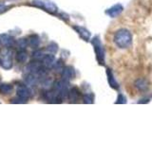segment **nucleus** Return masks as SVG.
I'll return each mask as SVG.
<instances>
[{"label": "nucleus", "mask_w": 152, "mask_h": 142, "mask_svg": "<svg viewBox=\"0 0 152 142\" xmlns=\"http://www.w3.org/2000/svg\"><path fill=\"white\" fill-rule=\"evenodd\" d=\"M133 36L130 30L122 28L117 30L113 35V43L119 49H127L132 46Z\"/></svg>", "instance_id": "nucleus-1"}, {"label": "nucleus", "mask_w": 152, "mask_h": 142, "mask_svg": "<svg viewBox=\"0 0 152 142\" xmlns=\"http://www.w3.org/2000/svg\"><path fill=\"white\" fill-rule=\"evenodd\" d=\"M90 43L93 46L95 58H96L98 64L104 66L106 64V50H104L101 38L99 35H95L92 39H90Z\"/></svg>", "instance_id": "nucleus-2"}, {"label": "nucleus", "mask_w": 152, "mask_h": 142, "mask_svg": "<svg viewBox=\"0 0 152 142\" xmlns=\"http://www.w3.org/2000/svg\"><path fill=\"white\" fill-rule=\"evenodd\" d=\"M25 71L28 74L39 75L41 77H45V75L47 73V68L39 61H34L26 65Z\"/></svg>", "instance_id": "nucleus-3"}, {"label": "nucleus", "mask_w": 152, "mask_h": 142, "mask_svg": "<svg viewBox=\"0 0 152 142\" xmlns=\"http://www.w3.org/2000/svg\"><path fill=\"white\" fill-rule=\"evenodd\" d=\"M31 4L35 7L43 9L50 14H55L58 12V7L51 0H32Z\"/></svg>", "instance_id": "nucleus-4"}, {"label": "nucleus", "mask_w": 152, "mask_h": 142, "mask_svg": "<svg viewBox=\"0 0 152 142\" xmlns=\"http://www.w3.org/2000/svg\"><path fill=\"white\" fill-rule=\"evenodd\" d=\"M124 9H125V8H124V6L121 3H116L113 6L107 9L104 11V14L110 18H117L123 13Z\"/></svg>", "instance_id": "nucleus-5"}, {"label": "nucleus", "mask_w": 152, "mask_h": 142, "mask_svg": "<svg viewBox=\"0 0 152 142\" xmlns=\"http://www.w3.org/2000/svg\"><path fill=\"white\" fill-rule=\"evenodd\" d=\"M106 74H107V80L109 87L112 88L113 90H116V91H119L120 89V84L117 82V80L114 76L113 71L110 67H107L106 68Z\"/></svg>", "instance_id": "nucleus-6"}, {"label": "nucleus", "mask_w": 152, "mask_h": 142, "mask_svg": "<svg viewBox=\"0 0 152 142\" xmlns=\"http://www.w3.org/2000/svg\"><path fill=\"white\" fill-rule=\"evenodd\" d=\"M72 28L77 32V34L81 39L84 40L85 42H89L90 39H91V33H90V31L87 28L82 26H73Z\"/></svg>", "instance_id": "nucleus-7"}, {"label": "nucleus", "mask_w": 152, "mask_h": 142, "mask_svg": "<svg viewBox=\"0 0 152 142\" xmlns=\"http://www.w3.org/2000/svg\"><path fill=\"white\" fill-rule=\"evenodd\" d=\"M0 64H1L2 68L4 69H11L12 67V51L8 49L4 52V55L2 57V59L0 60Z\"/></svg>", "instance_id": "nucleus-8"}, {"label": "nucleus", "mask_w": 152, "mask_h": 142, "mask_svg": "<svg viewBox=\"0 0 152 142\" xmlns=\"http://www.w3.org/2000/svg\"><path fill=\"white\" fill-rule=\"evenodd\" d=\"M149 82L145 78H138L134 82V86L139 92L145 93L149 90Z\"/></svg>", "instance_id": "nucleus-9"}, {"label": "nucleus", "mask_w": 152, "mask_h": 142, "mask_svg": "<svg viewBox=\"0 0 152 142\" xmlns=\"http://www.w3.org/2000/svg\"><path fill=\"white\" fill-rule=\"evenodd\" d=\"M16 94L18 98H21L23 99H27L31 97V90L28 89L27 84H19L17 88H16Z\"/></svg>", "instance_id": "nucleus-10"}, {"label": "nucleus", "mask_w": 152, "mask_h": 142, "mask_svg": "<svg viewBox=\"0 0 152 142\" xmlns=\"http://www.w3.org/2000/svg\"><path fill=\"white\" fill-rule=\"evenodd\" d=\"M61 77L62 80H66V82H69L72 79L75 78V70L72 66L68 65V66H65L63 71L61 73Z\"/></svg>", "instance_id": "nucleus-11"}, {"label": "nucleus", "mask_w": 152, "mask_h": 142, "mask_svg": "<svg viewBox=\"0 0 152 142\" xmlns=\"http://www.w3.org/2000/svg\"><path fill=\"white\" fill-rule=\"evenodd\" d=\"M82 97V94H81V91L78 89V87L73 86L69 89V99L71 102H77L79 99Z\"/></svg>", "instance_id": "nucleus-12"}, {"label": "nucleus", "mask_w": 152, "mask_h": 142, "mask_svg": "<svg viewBox=\"0 0 152 142\" xmlns=\"http://www.w3.org/2000/svg\"><path fill=\"white\" fill-rule=\"evenodd\" d=\"M55 62H56V60H55L54 55L49 54V55L44 56V58H43V60H42V64L47 69H50V68L53 67Z\"/></svg>", "instance_id": "nucleus-13"}, {"label": "nucleus", "mask_w": 152, "mask_h": 142, "mask_svg": "<svg viewBox=\"0 0 152 142\" xmlns=\"http://www.w3.org/2000/svg\"><path fill=\"white\" fill-rule=\"evenodd\" d=\"M0 44L10 49L14 45V39L9 34H1L0 35Z\"/></svg>", "instance_id": "nucleus-14"}, {"label": "nucleus", "mask_w": 152, "mask_h": 142, "mask_svg": "<svg viewBox=\"0 0 152 142\" xmlns=\"http://www.w3.org/2000/svg\"><path fill=\"white\" fill-rule=\"evenodd\" d=\"M15 59H16V61L18 62V63H20V64L26 63L27 60H28V53L24 49H20L16 53Z\"/></svg>", "instance_id": "nucleus-15"}, {"label": "nucleus", "mask_w": 152, "mask_h": 142, "mask_svg": "<svg viewBox=\"0 0 152 142\" xmlns=\"http://www.w3.org/2000/svg\"><path fill=\"white\" fill-rule=\"evenodd\" d=\"M83 102L86 104H92L94 103V99H95V96L92 92H86L83 95Z\"/></svg>", "instance_id": "nucleus-16"}, {"label": "nucleus", "mask_w": 152, "mask_h": 142, "mask_svg": "<svg viewBox=\"0 0 152 142\" xmlns=\"http://www.w3.org/2000/svg\"><path fill=\"white\" fill-rule=\"evenodd\" d=\"M13 90V86L10 83H1L0 84V93L4 95L11 94Z\"/></svg>", "instance_id": "nucleus-17"}, {"label": "nucleus", "mask_w": 152, "mask_h": 142, "mask_svg": "<svg viewBox=\"0 0 152 142\" xmlns=\"http://www.w3.org/2000/svg\"><path fill=\"white\" fill-rule=\"evenodd\" d=\"M28 44H30L33 49H36V47L39 46L40 45V38L38 35L36 34H33L31 35L30 38H28Z\"/></svg>", "instance_id": "nucleus-18"}, {"label": "nucleus", "mask_w": 152, "mask_h": 142, "mask_svg": "<svg viewBox=\"0 0 152 142\" xmlns=\"http://www.w3.org/2000/svg\"><path fill=\"white\" fill-rule=\"evenodd\" d=\"M64 67H65L64 61L62 59H60V60H57L55 62V64H54L53 67H52V68L54 69V71L56 73H62V71H63Z\"/></svg>", "instance_id": "nucleus-19"}, {"label": "nucleus", "mask_w": 152, "mask_h": 142, "mask_svg": "<svg viewBox=\"0 0 152 142\" xmlns=\"http://www.w3.org/2000/svg\"><path fill=\"white\" fill-rule=\"evenodd\" d=\"M25 83L27 85H31V86H32V85L36 84L37 78L35 77V75H33V74H28L25 78Z\"/></svg>", "instance_id": "nucleus-20"}, {"label": "nucleus", "mask_w": 152, "mask_h": 142, "mask_svg": "<svg viewBox=\"0 0 152 142\" xmlns=\"http://www.w3.org/2000/svg\"><path fill=\"white\" fill-rule=\"evenodd\" d=\"M52 85H53V80L50 77H45L43 79V82H42V86L44 89L48 90L50 89V87H52Z\"/></svg>", "instance_id": "nucleus-21"}, {"label": "nucleus", "mask_w": 152, "mask_h": 142, "mask_svg": "<svg viewBox=\"0 0 152 142\" xmlns=\"http://www.w3.org/2000/svg\"><path fill=\"white\" fill-rule=\"evenodd\" d=\"M58 45L56 44L55 42H50L49 45L47 46V50L51 54H55L57 51H58Z\"/></svg>", "instance_id": "nucleus-22"}, {"label": "nucleus", "mask_w": 152, "mask_h": 142, "mask_svg": "<svg viewBox=\"0 0 152 142\" xmlns=\"http://www.w3.org/2000/svg\"><path fill=\"white\" fill-rule=\"evenodd\" d=\"M126 103H127L126 97L122 92H119L118 95H117V99H116L115 104H126Z\"/></svg>", "instance_id": "nucleus-23"}, {"label": "nucleus", "mask_w": 152, "mask_h": 142, "mask_svg": "<svg viewBox=\"0 0 152 142\" xmlns=\"http://www.w3.org/2000/svg\"><path fill=\"white\" fill-rule=\"evenodd\" d=\"M44 52L40 49H36L32 52V58L34 59L35 61H40V60H43L44 58Z\"/></svg>", "instance_id": "nucleus-24"}, {"label": "nucleus", "mask_w": 152, "mask_h": 142, "mask_svg": "<svg viewBox=\"0 0 152 142\" xmlns=\"http://www.w3.org/2000/svg\"><path fill=\"white\" fill-rule=\"evenodd\" d=\"M28 45V40L25 39V38H21L17 41V46L20 49H25Z\"/></svg>", "instance_id": "nucleus-25"}, {"label": "nucleus", "mask_w": 152, "mask_h": 142, "mask_svg": "<svg viewBox=\"0 0 152 142\" xmlns=\"http://www.w3.org/2000/svg\"><path fill=\"white\" fill-rule=\"evenodd\" d=\"M151 101V99L149 97H144V98H142L140 99L139 101H137L138 104H146V103H149Z\"/></svg>", "instance_id": "nucleus-26"}, {"label": "nucleus", "mask_w": 152, "mask_h": 142, "mask_svg": "<svg viewBox=\"0 0 152 142\" xmlns=\"http://www.w3.org/2000/svg\"><path fill=\"white\" fill-rule=\"evenodd\" d=\"M12 103H25L26 102V99H23L21 98H19L18 99H13L12 101Z\"/></svg>", "instance_id": "nucleus-27"}]
</instances>
